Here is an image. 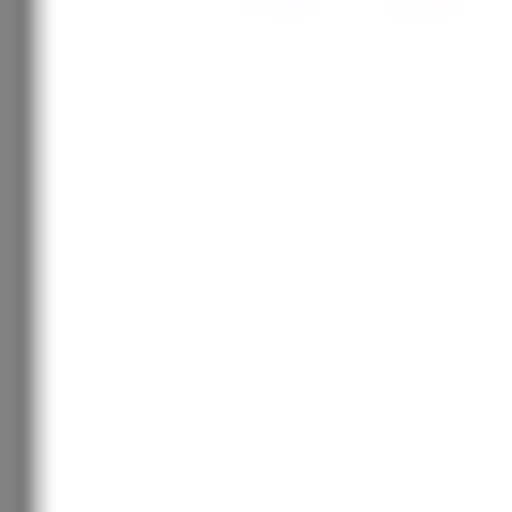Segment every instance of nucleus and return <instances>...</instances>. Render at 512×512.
Segmentation results:
<instances>
[{
  "instance_id": "nucleus-1",
  "label": "nucleus",
  "mask_w": 512,
  "mask_h": 512,
  "mask_svg": "<svg viewBox=\"0 0 512 512\" xmlns=\"http://www.w3.org/2000/svg\"><path fill=\"white\" fill-rule=\"evenodd\" d=\"M128 512H512V0H160Z\"/></svg>"
}]
</instances>
